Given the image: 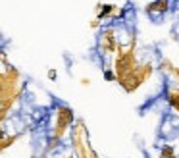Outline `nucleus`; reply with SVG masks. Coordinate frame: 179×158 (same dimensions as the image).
Listing matches in <instances>:
<instances>
[{
	"label": "nucleus",
	"instance_id": "nucleus-1",
	"mask_svg": "<svg viewBox=\"0 0 179 158\" xmlns=\"http://www.w3.org/2000/svg\"><path fill=\"white\" fill-rule=\"evenodd\" d=\"M69 120H71V112L69 110H62V114H60V127H64Z\"/></svg>",
	"mask_w": 179,
	"mask_h": 158
}]
</instances>
